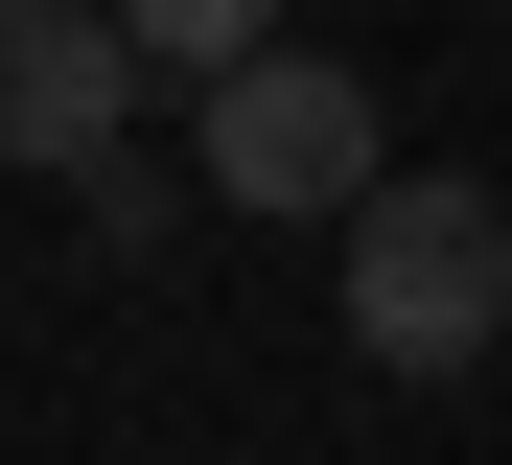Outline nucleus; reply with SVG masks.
Listing matches in <instances>:
<instances>
[{
    "mask_svg": "<svg viewBox=\"0 0 512 465\" xmlns=\"http://www.w3.org/2000/svg\"><path fill=\"white\" fill-rule=\"evenodd\" d=\"M187 186L256 233H350L373 186H396V117H373V70H326V47H256L210 117H187Z\"/></svg>",
    "mask_w": 512,
    "mask_h": 465,
    "instance_id": "nucleus-2",
    "label": "nucleus"
},
{
    "mask_svg": "<svg viewBox=\"0 0 512 465\" xmlns=\"http://www.w3.org/2000/svg\"><path fill=\"white\" fill-rule=\"evenodd\" d=\"M0 163H24V186L140 163V47H117V0H0Z\"/></svg>",
    "mask_w": 512,
    "mask_h": 465,
    "instance_id": "nucleus-3",
    "label": "nucleus"
},
{
    "mask_svg": "<svg viewBox=\"0 0 512 465\" xmlns=\"http://www.w3.org/2000/svg\"><path fill=\"white\" fill-rule=\"evenodd\" d=\"M350 372H396V396H443V372H489L512 349V186H466V163H396L373 210H350Z\"/></svg>",
    "mask_w": 512,
    "mask_h": 465,
    "instance_id": "nucleus-1",
    "label": "nucleus"
},
{
    "mask_svg": "<svg viewBox=\"0 0 512 465\" xmlns=\"http://www.w3.org/2000/svg\"><path fill=\"white\" fill-rule=\"evenodd\" d=\"M117 47H140V93H187V117H210V93L256 70V0H117Z\"/></svg>",
    "mask_w": 512,
    "mask_h": 465,
    "instance_id": "nucleus-4",
    "label": "nucleus"
}]
</instances>
